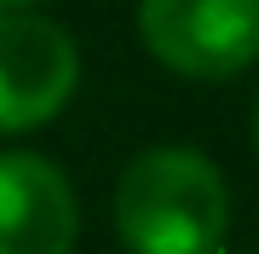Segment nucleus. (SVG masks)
I'll return each mask as SVG.
<instances>
[{
    "label": "nucleus",
    "instance_id": "f257e3e1",
    "mask_svg": "<svg viewBox=\"0 0 259 254\" xmlns=\"http://www.w3.org/2000/svg\"><path fill=\"white\" fill-rule=\"evenodd\" d=\"M115 237L127 254H219L231 237V185L190 144H150L115 179Z\"/></svg>",
    "mask_w": 259,
    "mask_h": 254
},
{
    "label": "nucleus",
    "instance_id": "f03ea898",
    "mask_svg": "<svg viewBox=\"0 0 259 254\" xmlns=\"http://www.w3.org/2000/svg\"><path fill=\"white\" fill-rule=\"evenodd\" d=\"M139 41L185 81H236L259 58V0H139Z\"/></svg>",
    "mask_w": 259,
    "mask_h": 254
},
{
    "label": "nucleus",
    "instance_id": "7ed1b4c3",
    "mask_svg": "<svg viewBox=\"0 0 259 254\" xmlns=\"http://www.w3.org/2000/svg\"><path fill=\"white\" fill-rule=\"evenodd\" d=\"M81 87V47L64 23L29 12H0V133H35L69 110Z\"/></svg>",
    "mask_w": 259,
    "mask_h": 254
},
{
    "label": "nucleus",
    "instance_id": "20e7f679",
    "mask_svg": "<svg viewBox=\"0 0 259 254\" xmlns=\"http://www.w3.org/2000/svg\"><path fill=\"white\" fill-rule=\"evenodd\" d=\"M81 202L40 151H0V254H75Z\"/></svg>",
    "mask_w": 259,
    "mask_h": 254
},
{
    "label": "nucleus",
    "instance_id": "39448f33",
    "mask_svg": "<svg viewBox=\"0 0 259 254\" xmlns=\"http://www.w3.org/2000/svg\"><path fill=\"white\" fill-rule=\"evenodd\" d=\"M29 6H40V0H0V12H29Z\"/></svg>",
    "mask_w": 259,
    "mask_h": 254
},
{
    "label": "nucleus",
    "instance_id": "423d86ee",
    "mask_svg": "<svg viewBox=\"0 0 259 254\" xmlns=\"http://www.w3.org/2000/svg\"><path fill=\"white\" fill-rule=\"evenodd\" d=\"M253 151H259V104H253Z\"/></svg>",
    "mask_w": 259,
    "mask_h": 254
},
{
    "label": "nucleus",
    "instance_id": "0eeeda50",
    "mask_svg": "<svg viewBox=\"0 0 259 254\" xmlns=\"http://www.w3.org/2000/svg\"><path fill=\"white\" fill-rule=\"evenodd\" d=\"M219 254H242V248H219Z\"/></svg>",
    "mask_w": 259,
    "mask_h": 254
}]
</instances>
